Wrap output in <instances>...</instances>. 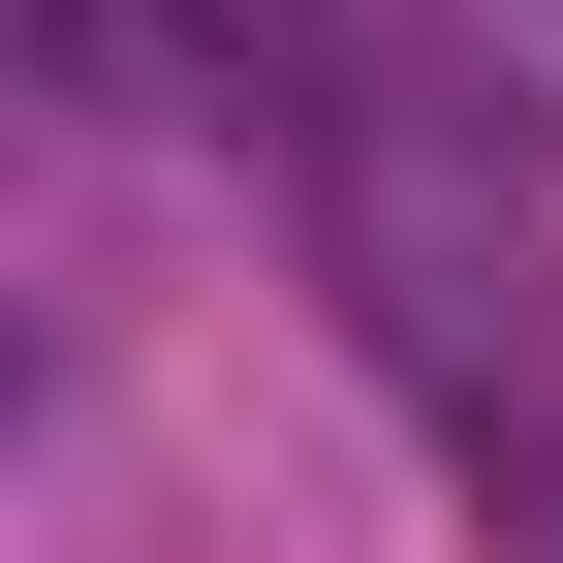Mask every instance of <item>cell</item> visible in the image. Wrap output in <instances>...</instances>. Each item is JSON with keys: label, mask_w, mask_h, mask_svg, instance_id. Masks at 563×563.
<instances>
[{"label": "cell", "mask_w": 563, "mask_h": 563, "mask_svg": "<svg viewBox=\"0 0 563 563\" xmlns=\"http://www.w3.org/2000/svg\"><path fill=\"white\" fill-rule=\"evenodd\" d=\"M313 220L439 407H563V188L501 157L470 63H313Z\"/></svg>", "instance_id": "cell-1"}]
</instances>
